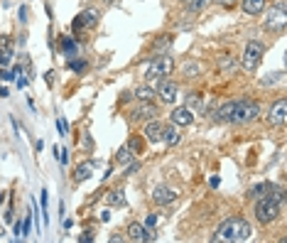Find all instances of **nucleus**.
<instances>
[{
    "instance_id": "obj_24",
    "label": "nucleus",
    "mask_w": 287,
    "mask_h": 243,
    "mask_svg": "<svg viewBox=\"0 0 287 243\" xmlns=\"http://www.w3.org/2000/svg\"><path fill=\"white\" fill-rule=\"evenodd\" d=\"M108 204H110V206H123V204H125V199H123V192H120V189L110 192V194H108Z\"/></svg>"
},
{
    "instance_id": "obj_3",
    "label": "nucleus",
    "mask_w": 287,
    "mask_h": 243,
    "mask_svg": "<svg viewBox=\"0 0 287 243\" xmlns=\"http://www.w3.org/2000/svg\"><path fill=\"white\" fill-rule=\"evenodd\" d=\"M263 54H265V47H263V42H250L245 49H243V57H241V67L250 74V72H255L258 67H260V62H263Z\"/></svg>"
},
{
    "instance_id": "obj_25",
    "label": "nucleus",
    "mask_w": 287,
    "mask_h": 243,
    "mask_svg": "<svg viewBox=\"0 0 287 243\" xmlns=\"http://www.w3.org/2000/svg\"><path fill=\"white\" fill-rule=\"evenodd\" d=\"M206 3H209V0H187V13H189V15H192V13H199Z\"/></svg>"
},
{
    "instance_id": "obj_6",
    "label": "nucleus",
    "mask_w": 287,
    "mask_h": 243,
    "mask_svg": "<svg viewBox=\"0 0 287 243\" xmlns=\"http://www.w3.org/2000/svg\"><path fill=\"white\" fill-rule=\"evenodd\" d=\"M130 118H132V121H155V118H157V106H155L153 101H140V103L132 108Z\"/></svg>"
},
{
    "instance_id": "obj_2",
    "label": "nucleus",
    "mask_w": 287,
    "mask_h": 243,
    "mask_svg": "<svg viewBox=\"0 0 287 243\" xmlns=\"http://www.w3.org/2000/svg\"><path fill=\"white\" fill-rule=\"evenodd\" d=\"M258 204H255V219L260 221V223H272L277 216H280V204L270 196V194H265V196H260V199H255Z\"/></svg>"
},
{
    "instance_id": "obj_17",
    "label": "nucleus",
    "mask_w": 287,
    "mask_h": 243,
    "mask_svg": "<svg viewBox=\"0 0 287 243\" xmlns=\"http://www.w3.org/2000/svg\"><path fill=\"white\" fill-rule=\"evenodd\" d=\"M219 69H221L223 74H233V72L238 69L236 57H231V54H221V57H219Z\"/></svg>"
},
{
    "instance_id": "obj_35",
    "label": "nucleus",
    "mask_w": 287,
    "mask_h": 243,
    "mask_svg": "<svg viewBox=\"0 0 287 243\" xmlns=\"http://www.w3.org/2000/svg\"><path fill=\"white\" fill-rule=\"evenodd\" d=\"M91 238H93V233H91V231H84V233L79 236V241H81V243H88Z\"/></svg>"
},
{
    "instance_id": "obj_11",
    "label": "nucleus",
    "mask_w": 287,
    "mask_h": 243,
    "mask_svg": "<svg viewBox=\"0 0 287 243\" xmlns=\"http://www.w3.org/2000/svg\"><path fill=\"white\" fill-rule=\"evenodd\" d=\"M192 121H194V113H192V108H187V106H179V108H175V111H172V123H175L177 128L192 125Z\"/></svg>"
},
{
    "instance_id": "obj_40",
    "label": "nucleus",
    "mask_w": 287,
    "mask_h": 243,
    "mask_svg": "<svg viewBox=\"0 0 287 243\" xmlns=\"http://www.w3.org/2000/svg\"><path fill=\"white\" fill-rule=\"evenodd\" d=\"M182 3H187V0H182Z\"/></svg>"
},
{
    "instance_id": "obj_5",
    "label": "nucleus",
    "mask_w": 287,
    "mask_h": 243,
    "mask_svg": "<svg viewBox=\"0 0 287 243\" xmlns=\"http://www.w3.org/2000/svg\"><path fill=\"white\" fill-rule=\"evenodd\" d=\"M258 116H260V106L255 101L238 98V108H236V121L233 123H253Z\"/></svg>"
},
{
    "instance_id": "obj_33",
    "label": "nucleus",
    "mask_w": 287,
    "mask_h": 243,
    "mask_svg": "<svg viewBox=\"0 0 287 243\" xmlns=\"http://www.w3.org/2000/svg\"><path fill=\"white\" fill-rule=\"evenodd\" d=\"M197 72H199L197 64H184V74H187V76H192V74H197Z\"/></svg>"
},
{
    "instance_id": "obj_31",
    "label": "nucleus",
    "mask_w": 287,
    "mask_h": 243,
    "mask_svg": "<svg viewBox=\"0 0 287 243\" xmlns=\"http://www.w3.org/2000/svg\"><path fill=\"white\" fill-rule=\"evenodd\" d=\"M84 27H86V25H84V20H81V15H79V18H74V23H71V30H74V32H81Z\"/></svg>"
},
{
    "instance_id": "obj_37",
    "label": "nucleus",
    "mask_w": 287,
    "mask_h": 243,
    "mask_svg": "<svg viewBox=\"0 0 287 243\" xmlns=\"http://www.w3.org/2000/svg\"><path fill=\"white\" fill-rule=\"evenodd\" d=\"M57 128H59V133H62V135L66 133V123H64V118H59V121H57Z\"/></svg>"
},
{
    "instance_id": "obj_38",
    "label": "nucleus",
    "mask_w": 287,
    "mask_h": 243,
    "mask_svg": "<svg viewBox=\"0 0 287 243\" xmlns=\"http://www.w3.org/2000/svg\"><path fill=\"white\" fill-rule=\"evenodd\" d=\"M137 170H140V165H137V162H132V165H130V167L125 170V174H135Z\"/></svg>"
},
{
    "instance_id": "obj_22",
    "label": "nucleus",
    "mask_w": 287,
    "mask_h": 243,
    "mask_svg": "<svg viewBox=\"0 0 287 243\" xmlns=\"http://www.w3.org/2000/svg\"><path fill=\"white\" fill-rule=\"evenodd\" d=\"M282 76H285L282 72H272V74L263 76V79H260V84H263V86H275V84H280V81H282Z\"/></svg>"
},
{
    "instance_id": "obj_28",
    "label": "nucleus",
    "mask_w": 287,
    "mask_h": 243,
    "mask_svg": "<svg viewBox=\"0 0 287 243\" xmlns=\"http://www.w3.org/2000/svg\"><path fill=\"white\" fill-rule=\"evenodd\" d=\"M167 45H172V35H162V40H157L155 49H165Z\"/></svg>"
},
{
    "instance_id": "obj_21",
    "label": "nucleus",
    "mask_w": 287,
    "mask_h": 243,
    "mask_svg": "<svg viewBox=\"0 0 287 243\" xmlns=\"http://www.w3.org/2000/svg\"><path fill=\"white\" fill-rule=\"evenodd\" d=\"M98 18H101V13H98L96 8H88V10H84V13H81V20H84V25H86V27L98 25Z\"/></svg>"
},
{
    "instance_id": "obj_39",
    "label": "nucleus",
    "mask_w": 287,
    "mask_h": 243,
    "mask_svg": "<svg viewBox=\"0 0 287 243\" xmlns=\"http://www.w3.org/2000/svg\"><path fill=\"white\" fill-rule=\"evenodd\" d=\"M0 236H3V228H0Z\"/></svg>"
},
{
    "instance_id": "obj_27",
    "label": "nucleus",
    "mask_w": 287,
    "mask_h": 243,
    "mask_svg": "<svg viewBox=\"0 0 287 243\" xmlns=\"http://www.w3.org/2000/svg\"><path fill=\"white\" fill-rule=\"evenodd\" d=\"M0 52H13V45H10V37H0Z\"/></svg>"
},
{
    "instance_id": "obj_20",
    "label": "nucleus",
    "mask_w": 287,
    "mask_h": 243,
    "mask_svg": "<svg viewBox=\"0 0 287 243\" xmlns=\"http://www.w3.org/2000/svg\"><path fill=\"white\" fill-rule=\"evenodd\" d=\"M155 96H157V91H155L153 86H137V89H135V98H137V101H153Z\"/></svg>"
},
{
    "instance_id": "obj_14",
    "label": "nucleus",
    "mask_w": 287,
    "mask_h": 243,
    "mask_svg": "<svg viewBox=\"0 0 287 243\" xmlns=\"http://www.w3.org/2000/svg\"><path fill=\"white\" fill-rule=\"evenodd\" d=\"M162 123H157V121H148V125H145V138L150 140V143H160L162 140Z\"/></svg>"
},
{
    "instance_id": "obj_9",
    "label": "nucleus",
    "mask_w": 287,
    "mask_h": 243,
    "mask_svg": "<svg viewBox=\"0 0 287 243\" xmlns=\"http://www.w3.org/2000/svg\"><path fill=\"white\" fill-rule=\"evenodd\" d=\"M128 238H130V241H137V243H148V241L155 238V231H148L142 223L132 221V223L128 226Z\"/></svg>"
},
{
    "instance_id": "obj_30",
    "label": "nucleus",
    "mask_w": 287,
    "mask_h": 243,
    "mask_svg": "<svg viewBox=\"0 0 287 243\" xmlns=\"http://www.w3.org/2000/svg\"><path fill=\"white\" fill-rule=\"evenodd\" d=\"M155 226H157V216L150 214V216L145 219V228H148V231H155Z\"/></svg>"
},
{
    "instance_id": "obj_32",
    "label": "nucleus",
    "mask_w": 287,
    "mask_h": 243,
    "mask_svg": "<svg viewBox=\"0 0 287 243\" xmlns=\"http://www.w3.org/2000/svg\"><path fill=\"white\" fill-rule=\"evenodd\" d=\"M69 69H74V72H84V69H86V64H84V62H79V59H71V62H69Z\"/></svg>"
},
{
    "instance_id": "obj_1",
    "label": "nucleus",
    "mask_w": 287,
    "mask_h": 243,
    "mask_svg": "<svg viewBox=\"0 0 287 243\" xmlns=\"http://www.w3.org/2000/svg\"><path fill=\"white\" fill-rule=\"evenodd\" d=\"M250 236H253V228H250V223L245 219H228V221H223L216 228L214 241L216 243L219 241H233V243H238V241H248Z\"/></svg>"
},
{
    "instance_id": "obj_15",
    "label": "nucleus",
    "mask_w": 287,
    "mask_h": 243,
    "mask_svg": "<svg viewBox=\"0 0 287 243\" xmlns=\"http://www.w3.org/2000/svg\"><path fill=\"white\" fill-rule=\"evenodd\" d=\"M91 172H93V162H81V165L74 170V184L86 182V179L91 177Z\"/></svg>"
},
{
    "instance_id": "obj_10",
    "label": "nucleus",
    "mask_w": 287,
    "mask_h": 243,
    "mask_svg": "<svg viewBox=\"0 0 287 243\" xmlns=\"http://www.w3.org/2000/svg\"><path fill=\"white\" fill-rule=\"evenodd\" d=\"M153 201L160 204V206H167V204L177 201V192L170 189V187H165V184H160V187L153 189Z\"/></svg>"
},
{
    "instance_id": "obj_18",
    "label": "nucleus",
    "mask_w": 287,
    "mask_h": 243,
    "mask_svg": "<svg viewBox=\"0 0 287 243\" xmlns=\"http://www.w3.org/2000/svg\"><path fill=\"white\" fill-rule=\"evenodd\" d=\"M162 140H165L167 145H177V143H179V130H177V125H165V128H162Z\"/></svg>"
},
{
    "instance_id": "obj_8",
    "label": "nucleus",
    "mask_w": 287,
    "mask_h": 243,
    "mask_svg": "<svg viewBox=\"0 0 287 243\" xmlns=\"http://www.w3.org/2000/svg\"><path fill=\"white\" fill-rule=\"evenodd\" d=\"M285 0H277V5L270 10V15H267V20H265V27L267 30H282L285 27Z\"/></svg>"
},
{
    "instance_id": "obj_13",
    "label": "nucleus",
    "mask_w": 287,
    "mask_h": 243,
    "mask_svg": "<svg viewBox=\"0 0 287 243\" xmlns=\"http://www.w3.org/2000/svg\"><path fill=\"white\" fill-rule=\"evenodd\" d=\"M236 108H238V101L223 103V106L216 111V121H219V123H233V121H236Z\"/></svg>"
},
{
    "instance_id": "obj_36",
    "label": "nucleus",
    "mask_w": 287,
    "mask_h": 243,
    "mask_svg": "<svg viewBox=\"0 0 287 243\" xmlns=\"http://www.w3.org/2000/svg\"><path fill=\"white\" fill-rule=\"evenodd\" d=\"M219 5H223V8H233L236 5V0H216Z\"/></svg>"
},
{
    "instance_id": "obj_4",
    "label": "nucleus",
    "mask_w": 287,
    "mask_h": 243,
    "mask_svg": "<svg viewBox=\"0 0 287 243\" xmlns=\"http://www.w3.org/2000/svg\"><path fill=\"white\" fill-rule=\"evenodd\" d=\"M172 69H175V59H172V57H160V59H155V62L148 67L145 76H148L150 84H153V81H162L165 76L172 74Z\"/></svg>"
},
{
    "instance_id": "obj_26",
    "label": "nucleus",
    "mask_w": 287,
    "mask_h": 243,
    "mask_svg": "<svg viewBox=\"0 0 287 243\" xmlns=\"http://www.w3.org/2000/svg\"><path fill=\"white\" fill-rule=\"evenodd\" d=\"M62 47H64V52H66L69 57H71V54H76V42H71L69 37H66V40L62 42Z\"/></svg>"
},
{
    "instance_id": "obj_29",
    "label": "nucleus",
    "mask_w": 287,
    "mask_h": 243,
    "mask_svg": "<svg viewBox=\"0 0 287 243\" xmlns=\"http://www.w3.org/2000/svg\"><path fill=\"white\" fill-rule=\"evenodd\" d=\"M10 59H13V52H0V67H8L10 64Z\"/></svg>"
},
{
    "instance_id": "obj_7",
    "label": "nucleus",
    "mask_w": 287,
    "mask_h": 243,
    "mask_svg": "<svg viewBox=\"0 0 287 243\" xmlns=\"http://www.w3.org/2000/svg\"><path fill=\"white\" fill-rule=\"evenodd\" d=\"M285 121H287V101L277 98L267 111V123L270 125H285Z\"/></svg>"
},
{
    "instance_id": "obj_16",
    "label": "nucleus",
    "mask_w": 287,
    "mask_h": 243,
    "mask_svg": "<svg viewBox=\"0 0 287 243\" xmlns=\"http://www.w3.org/2000/svg\"><path fill=\"white\" fill-rule=\"evenodd\" d=\"M267 5V0H243V13L245 15H260Z\"/></svg>"
},
{
    "instance_id": "obj_19",
    "label": "nucleus",
    "mask_w": 287,
    "mask_h": 243,
    "mask_svg": "<svg viewBox=\"0 0 287 243\" xmlns=\"http://www.w3.org/2000/svg\"><path fill=\"white\" fill-rule=\"evenodd\" d=\"M270 182H260V184H255V187H250L248 189V199H260V196H265L267 192H270Z\"/></svg>"
},
{
    "instance_id": "obj_23",
    "label": "nucleus",
    "mask_w": 287,
    "mask_h": 243,
    "mask_svg": "<svg viewBox=\"0 0 287 243\" xmlns=\"http://www.w3.org/2000/svg\"><path fill=\"white\" fill-rule=\"evenodd\" d=\"M130 157H132V150H130V145L125 143V145H123V147L118 150V155H115V160H118V162L123 165V162H130Z\"/></svg>"
},
{
    "instance_id": "obj_34",
    "label": "nucleus",
    "mask_w": 287,
    "mask_h": 243,
    "mask_svg": "<svg viewBox=\"0 0 287 243\" xmlns=\"http://www.w3.org/2000/svg\"><path fill=\"white\" fill-rule=\"evenodd\" d=\"M128 145H130V150H132V152H140V150H142V145H140V140H137V138H132Z\"/></svg>"
},
{
    "instance_id": "obj_12",
    "label": "nucleus",
    "mask_w": 287,
    "mask_h": 243,
    "mask_svg": "<svg viewBox=\"0 0 287 243\" xmlns=\"http://www.w3.org/2000/svg\"><path fill=\"white\" fill-rule=\"evenodd\" d=\"M177 94H179V89H177L175 81H162L160 89H157V96H160L165 103H175V101H177Z\"/></svg>"
}]
</instances>
